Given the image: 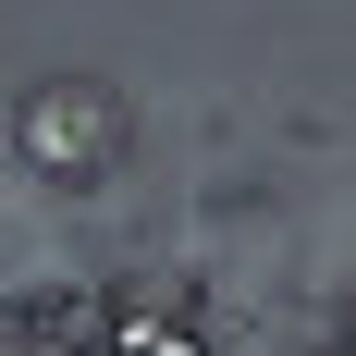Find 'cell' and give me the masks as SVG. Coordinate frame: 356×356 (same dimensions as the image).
Returning a JSON list of instances; mask_svg holds the SVG:
<instances>
[{"label": "cell", "mask_w": 356, "mask_h": 356, "mask_svg": "<svg viewBox=\"0 0 356 356\" xmlns=\"http://www.w3.org/2000/svg\"><path fill=\"white\" fill-rule=\"evenodd\" d=\"M111 356H209V344H197L184 307H123V320H111Z\"/></svg>", "instance_id": "1"}, {"label": "cell", "mask_w": 356, "mask_h": 356, "mask_svg": "<svg viewBox=\"0 0 356 356\" xmlns=\"http://www.w3.org/2000/svg\"><path fill=\"white\" fill-rule=\"evenodd\" d=\"M37 160H74V172H86V160H99V111H86V99H49V111H37Z\"/></svg>", "instance_id": "2"}]
</instances>
